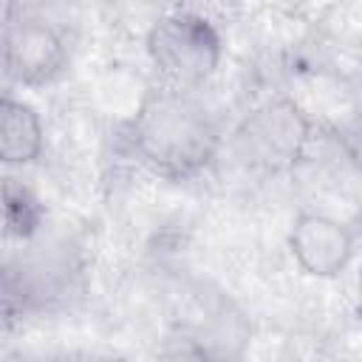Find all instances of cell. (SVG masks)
Here are the masks:
<instances>
[{"instance_id": "cell-6", "label": "cell", "mask_w": 362, "mask_h": 362, "mask_svg": "<svg viewBox=\"0 0 362 362\" xmlns=\"http://www.w3.org/2000/svg\"><path fill=\"white\" fill-rule=\"evenodd\" d=\"M294 266L314 280H337L348 272L356 255L354 229L322 209H303L286 235Z\"/></svg>"}, {"instance_id": "cell-8", "label": "cell", "mask_w": 362, "mask_h": 362, "mask_svg": "<svg viewBox=\"0 0 362 362\" xmlns=\"http://www.w3.org/2000/svg\"><path fill=\"white\" fill-rule=\"evenodd\" d=\"M45 223L48 206L40 189L14 170L0 173V252L31 240Z\"/></svg>"}, {"instance_id": "cell-9", "label": "cell", "mask_w": 362, "mask_h": 362, "mask_svg": "<svg viewBox=\"0 0 362 362\" xmlns=\"http://www.w3.org/2000/svg\"><path fill=\"white\" fill-rule=\"evenodd\" d=\"M17 3H6V0H0V34L6 31V25L14 20V14H17Z\"/></svg>"}, {"instance_id": "cell-7", "label": "cell", "mask_w": 362, "mask_h": 362, "mask_svg": "<svg viewBox=\"0 0 362 362\" xmlns=\"http://www.w3.org/2000/svg\"><path fill=\"white\" fill-rule=\"evenodd\" d=\"M48 147L42 113L23 96L0 90V167L23 170L37 164Z\"/></svg>"}, {"instance_id": "cell-2", "label": "cell", "mask_w": 362, "mask_h": 362, "mask_svg": "<svg viewBox=\"0 0 362 362\" xmlns=\"http://www.w3.org/2000/svg\"><path fill=\"white\" fill-rule=\"evenodd\" d=\"M144 54L158 85L175 90H204L221 71L226 42L206 11L167 8L144 31Z\"/></svg>"}, {"instance_id": "cell-3", "label": "cell", "mask_w": 362, "mask_h": 362, "mask_svg": "<svg viewBox=\"0 0 362 362\" xmlns=\"http://www.w3.org/2000/svg\"><path fill=\"white\" fill-rule=\"evenodd\" d=\"M229 144L235 156L260 173L294 170L314 144V122L291 96H269L257 102L232 127Z\"/></svg>"}, {"instance_id": "cell-4", "label": "cell", "mask_w": 362, "mask_h": 362, "mask_svg": "<svg viewBox=\"0 0 362 362\" xmlns=\"http://www.w3.org/2000/svg\"><path fill=\"white\" fill-rule=\"evenodd\" d=\"M178 331L195 362H243L255 337L243 305L206 280H195L184 288Z\"/></svg>"}, {"instance_id": "cell-1", "label": "cell", "mask_w": 362, "mask_h": 362, "mask_svg": "<svg viewBox=\"0 0 362 362\" xmlns=\"http://www.w3.org/2000/svg\"><path fill=\"white\" fill-rule=\"evenodd\" d=\"M127 144L156 178L189 181L218 158L223 124L204 90L156 85L139 99L127 122Z\"/></svg>"}, {"instance_id": "cell-5", "label": "cell", "mask_w": 362, "mask_h": 362, "mask_svg": "<svg viewBox=\"0 0 362 362\" xmlns=\"http://www.w3.org/2000/svg\"><path fill=\"white\" fill-rule=\"evenodd\" d=\"M71 37L40 8L20 6L0 34V76L17 88H48L68 74Z\"/></svg>"}]
</instances>
